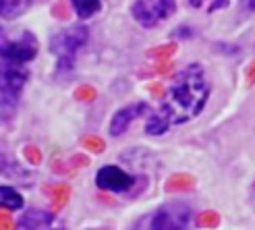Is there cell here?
Returning <instances> with one entry per match:
<instances>
[{"instance_id":"1","label":"cell","mask_w":255,"mask_h":230,"mask_svg":"<svg viewBox=\"0 0 255 230\" xmlns=\"http://www.w3.org/2000/svg\"><path fill=\"white\" fill-rule=\"evenodd\" d=\"M210 96V85L199 65H191L172 77L162 98V114L170 124H183L201 114Z\"/></svg>"},{"instance_id":"2","label":"cell","mask_w":255,"mask_h":230,"mask_svg":"<svg viewBox=\"0 0 255 230\" xmlns=\"http://www.w3.org/2000/svg\"><path fill=\"white\" fill-rule=\"evenodd\" d=\"M87 29L83 25H75L71 29L58 31L52 35L50 40V50L58 60V69L60 71H69L73 67V58L77 54V50H81L87 42Z\"/></svg>"},{"instance_id":"3","label":"cell","mask_w":255,"mask_h":230,"mask_svg":"<svg viewBox=\"0 0 255 230\" xmlns=\"http://www.w3.org/2000/svg\"><path fill=\"white\" fill-rule=\"evenodd\" d=\"M174 10H176L174 0H135L131 6L133 19L141 27H147V29L166 21Z\"/></svg>"},{"instance_id":"4","label":"cell","mask_w":255,"mask_h":230,"mask_svg":"<svg viewBox=\"0 0 255 230\" xmlns=\"http://www.w3.org/2000/svg\"><path fill=\"white\" fill-rule=\"evenodd\" d=\"M35 54H37V40L29 31H23L17 37H6L4 42H0V58L8 62L25 65V62L33 60Z\"/></svg>"},{"instance_id":"5","label":"cell","mask_w":255,"mask_h":230,"mask_svg":"<svg viewBox=\"0 0 255 230\" xmlns=\"http://www.w3.org/2000/svg\"><path fill=\"white\" fill-rule=\"evenodd\" d=\"M191 222V208L185 203H168L151 216V228L160 230H181Z\"/></svg>"},{"instance_id":"6","label":"cell","mask_w":255,"mask_h":230,"mask_svg":"<svg viewBox=\"0 0 255 230\" xmlns=\"http://www.w3.org/2000/svg\"><path fill=\"white\" fill-rule=\"evenodd\" d=\"M135 183L137 178L119 168V166H104L96 174V185L104 191H112V193H127L135 187Z\"/></svg>"},{"instance_id":"7","label":"cell","mask_w":255,"mask_h":230,"mask_svg":"<svg viewBox=\"0 0 255 230\" xmlns=\"http://www.w3.org/2000/svg\"><path fill=\"white\" fill-rule=\"evenodd\" d=\"M27 77H29V73H27V69H23V65L0 58V89L19 96L25 81H27Z\"/></svg>"},{"instance_id":"8","label":"cell","mask_w":255,"mask_h":230,"mask_svg":"<svg viewBox=\"0 0 255 230\" xmlns=\"http://www.w3.org/2000/svg\"><path fill=\"white\" fill-rule=\"evenodd\" d=\"M145 112H147V104H143V102H135V104H129V106L121 108V110L112 116L110 135H112V137L123 135L127 129H129V124H131L135 118L141 116V114H145Z\"/></svg>"},{"instance_id":"9","label":"cell","mask_w":255,"mask_h":230,"mask_svg":"<svg viewBox=\"0 0 255 230\" xmlns=\"http://www.w3.org/2000/svg\"><path fill=\"white\" fill-rule=\"evenodd\" d=\"M52 222H54V216L50 212H46V210H27L21 216L19 226L21 228H48Z\"/></svg>"},{"instance_id":"10","label":"cell","mask_w":255,"mask_h":230,"mask_svg":"<svg viewBox=\"0 0 255 230\" xmlns=\"http://www.w3.org/2000/svg\"><path fill=\"white\" fill-rule=\"evenodd\" d=\"M31 0H0V17L2 19H17L29 8Z\"/></svg>"},{"instance_id":"11","label":"cell","mask_w":255,"mask_h":230,"mask_svg":"<svg viewBox=\"0 0 255 230\" xmlns=\"http://www.w3.org/2000/svg\"><path fill=\"white\" fill-rule=\"evenodd\" d=\"M17 102H19L17 94H10V92L0 89V122L12 118V114H15V110H17Z\"/></svg>"},{"instance_id":"12","label":"cell","mask_w":255,"mask_h":230,"mask_svg":"<svg viewBox=\"0 0 255 230\" xmlns=\"http://www.w3.org/2000/svg\"><path fill=\"white\" fill-rule=\"evenodd\" d=\"M0 208L15 212L23 208V197L12 187H0Z\"/></svg>"},{"instance_id":"13","label":"cell","mask_w":255,"mask_h":230,"mask_svg":"<svg viewBox=\"0 0 255 230\" xmlns=\"http://www.w3.org/2000/svg\"><path fill=\"white\" fill-rule=\"evenodd\" d=\"M71 4H73V8H75V12H77L79 19L94 17L96 12L102 8L100 0H71Z\"/></svg>"},{"instance_id":"14","label":"cell","mask_w":255,"mask_h":230,"mask_svg":"<svg viewBox=\"0 0 255 230\" xmlns=\"http://www.w3.org/2000/svg\"><path fill=\"white\" fill-rule=\"evenodd\" d=\"M168 126H170V120L164 116V114H154L149 120H147V124H145V133L147 135H164L168 131Z\"/></svg>"},{"instance_id":"15","label":"cell","mask_w":255,"mask_h":230,"mask_svg":"<svg viewBox=\"0 0 255 230\" xmlns=\"http://www.w3.org/2000/svg\"><path fill=\"white\" fill-rule=\"evenodd\" d=\"M0 174H4L8 178H19V181H25L27 178V174H25L23 168H19L17 162H12L4 156H0Z\"/></svg>"},{"instance_id":"16","label":"cell","mask_w":255,"mask_h":230,"mask_svg":"<svg viewBox=\"0 0 255 230\" xmlns=\"http://www.w3.org/2000/svg\"><path fill=\"white\" fill-rule=\"evenodd\" d=\"M193 176L189 174H174L168 178V185H166V191L170 193V191H189L191 187H193Z\"/></svg>"},{"instance_id":"17","label":"cell","mask_w":255,"mask_h":230,"mask_svg":"<svg viewBox=\"0 0 255 230\" xmlns=\"http://www.w3.org/2000/svg\"><path fill=\"white\" fill-rule=\"evenodd\" d=\"M46 193L50 195V199H52L54 208H62L65 201L69 199V195H71V189L67 185H56V187H48Z\"/></svg>"},{"instance_id":"18","label":"cell","mask_w":255,"mask_h":230,"mask_svg":"<svg viewBox=\"0 0 255 230\" xmlns=\"http://www.w3.org/2000/svg\"><path fill=\"white\" fill-rule=\"evenodd\" d=\"M193 8H208V10H218L228 4V0H189Z\"/></svg>"},{"instance_id":"19","label":"cell","mask_w":255,"mask_h":230,"mask_svg":"<svg viewBox=\"0 0 255 230\" xmlns=\"http://www.w3.org/2000/svg\"><path fill=\"white\" fill-rule=\"evenodd\" d=\"M174 50H176V44H164V46H158V48H151L147 56L149 58H168L170 54H174Z\"/></svg>"},{"instance_id":"20","label":"cell","mask_w":255,"mask_h":230,"mask_svg":"<svg viewBox=\"0 0 255 230\" xmlns=\"http://www.w3.org/2000/svg\"><path fill=\"white\" fill-rule=\"evenodd\" d=\"M220 218H218V214L216 212H203L199 214V218H197V226L199 228H214V226H218Z\"/></svg>"},{"instance_id":"21","label":"cell","mask_w":255,"mask_h":230,"mask_svg":"<svg viewBox=\"0 0 255 230\" xmlns=\"http://www.w3.org/2000/svg\"><path fill=\"white\" fill-rule=\"evenodd\" d=\"M81 145L89 151H94V153H102L104 151V141H102L100 137H94V135H87L81 139Z\"/></svg>"},{"instance_id":"22","label":"cell","mask_w":255,"mask_h":230,"mask_svg":"<svg viewBox=\"0 0 255 230\" xmlns=\"http://www.w3.org/2000/svg\"><path fill=\"white\" fill-rule=\"evenodd\" d=\"M75 98H77L79 102H92L96 98V89L89 87V85H81L77 92H75Z\"/></svg>"},{"instance_id":"23","label":"cell","mask_w":255,"mask_h":230,"mask_svg":"<svg viewBox=\"0 0 255 230\" xmlns=\"http://www.w3.org/2000/svg\"><path fill=\"white\" fill-rule=\"evenodd\" d=\"M23 156L27 158V160H29L33 166H35V164H40V160H42V153H40V149L33 147V145H27V147H25V149H23Z\"/></svg>"},{"instance_id":"24","label":"cell","mask_w":255,"mask_h":230,"mask_svg":"<svg viewBox=\"0 0 255 230\" xmlns=\"http://www.w3.org/2000/svg\"><path fill=\"white\" fill-rule=\"evenodd\" d=\"M52 12H54L58 19H67V17H69V10H67V6L62 4V2H58V4L52 8Z\"/></svg>"},{"instance_id":"25","label":"cell","mask_w":255,"mask_h":230,"mask_svg":"<svg viewBox=\"0 0 255 230\" xmlns=\"http://www.w3.org/2000/svg\"><path fill=\"white\" fill-rule=\"evenodd\" d=\"M241 6L247 12H255V0H241Z\"/></svg>"},{"instance_id":"26","label":"cell","mask_w":255,"mask_h":230,"mask_svg":"<svg viewBox=\"0 0 255 230\" xmlns=\"http://www.w3.org/2000/svg\"><path fill=\"white\" fill-rule=\"evenodd\" d=\"M10 220H8V216L6 214H0V228H10Z\"/></svg>"},{"instance_id":"27","label":"cell","mask_w":255,"mask_h":230,"mask_svg":"<svg viewBox=\"0 0 255 230\" xmlns=\"http://www.w3.org/2000/svg\"><path fill=\"white\" fill-rule=\"evenodd\" d=\"M253 81H255V65H251L249 67V73H247V83L253 85Z\"/></svg>"},{"instance_id":"28","label":"cell","mask_w":255,"mask_h":230,"mask_svg":"<svg viewBox=\"0 0 255 230\" xmlns=\"http://www.w3.org/2000/svg\"><path fill=\"white\" fill-rule=\"evenodd\" d=\"M0 35H2V29H0Z\"/></svg>"}]
</instances>
